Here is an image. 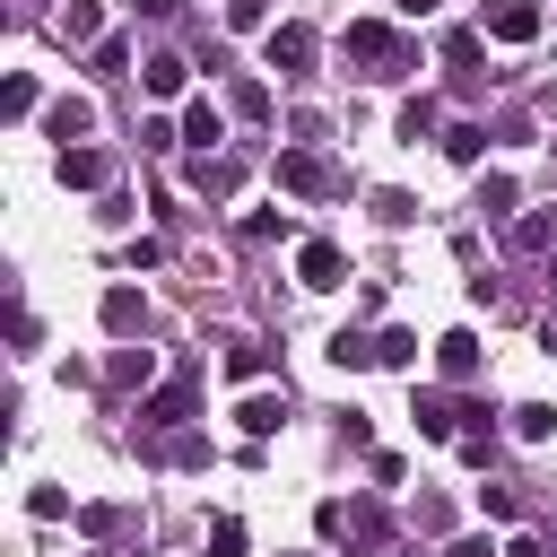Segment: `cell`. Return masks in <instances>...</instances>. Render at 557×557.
<instances>
[{"label": "cell", "mask_w": 557, "mask_h": 557, "mask_svg": "<svg viewBox=\"0 0 557 557\" xmlns=\"http://www.w3.org/2000/svg\"><path fill=\"white\" fill-rule=\"evenodd\" d=\"M348 61H366V78H400L418 61V44L400 26H383V17H348Z\"/></svg>", "instance_id": "cell-1"}, {"label": "cell", "mask_w": 557, "mask_h": 557, "mask_svg": "<svg viewBox=\"0 0 557 557\" xmlns=\"http://www.w3.org/2000/svg\"><path fill=\"white\" fill-rule=\"evenodd\" d=\"M313 52H322V44H313V26H270V44H261V61H270L278 78H305V70H313Z\"/></svg>", "instance_id": "cell-2"}, {"label": "cell", "mask_w": 557, "mask_h": 557, "mask_svg": "<svg viewBox=\"0 0 557 557\" xmlns=\"http://www.w3.org/2000/svg\"><path fill=\"white\" fill-rule=\"evenodd\" d=\"M278 191H296V200H322V191H331V157H313V148H287V157H278Z\"/></svg>", "instance_id": "cell-3"}, {"label": "cell", "mask_w": 557, "mask_h": 557, "mask_svg": "<svg viewBox=\"0 0 557 557\" xmlns=\"http://www.w3.org/2000/svg\"><path fill=\"white\" fill-rule=\"evenodd\" d=\"M296 278H305L313 296H322V287H348V252L313 235V244H296Z\"/></svg>", "instance_id": "cell-4"}, {"label": "cell", "mask_w": 557, "mask_h": 557, "mask_svg": "<svg viewBox=\"0 0 557 557\" xmlns=\"http://www.w3.org/2000/svg\"><path fill=\"white\" fill-rule=\"evenodd\" d=\"M479 26H487L496 44H531V35H540V9H531V0H487Z\"/></svg>", "instance_id": "cell-5"}, {"label": "cell", "mask_w": 557, "mask_h": 557, "mask_svg": "<svg viewBox=\"0 0 557 557\" xmlns=\"http://www.w3.org/2000/svg\"><path fill=\"white\" fill-rule=\"evenodd\" d=\"M96 313H104V331H113V339H139V331H148V296H139V287H104V305H96Z\"/></svg>", "instance_id": "cell-6"}, {"label": "cell", "mask_w": 557, "mask_h": 557, "mask_svg": "<svg viewBox=\"0 0 557 557\" xmlns=\"http://www.w3.org/2000/svg\"><path fill=\"white\" fill-rule=\"evenodd\" d=\"M183 174H191V191H200V200H226V191L244 183V157H191Z\"/></svg>", "instance_id": "cell-7"}, {"label": "cell", "mask_w": 557, "mask_h": 557, "mask_svg": "<svg viewBox=\"0 0 557 557\" xmlns=\"http://www.w3.org/2000/svg\"><path fill=\"white\" fill-rule=\"evenodd\" d=\"M191 400H200V392H191V374H183V383H165V392H148V400H139V426H183V418H191Z\"/></svg>", "instance_id": "cell-8"}, {"label": "cell", "mask_w": 557, "mask_h": 557, "mask_svg": "<svg viewBox=\"0 0 557 557\" xmlns=\"http://www.w3.org/2000/svg\"><path fill=\"white\" fill-rule=\"evenodd\" d=\"M409 418H418V435H426V444H461V409H453L444 392H418V409H409Z\"/></svg>", "instance_id": "cell-9"}, {"label": "cell", "mask_w": 557, "mask_h": 557, "mask_svg": "<svg viewBox=\"0 0 557 557\" xmlns=\"http://www.w3.org/2000/svg\"><path fill=\"white\" fill-rule=\"evenodd\" d=\"M435 366H444V383H470L479 374V331H444L435 339Z\"/></svg>", "instance_id": "cell-10"}, {"label": "cell", "mask_w": 557, "mask_h": 557, "mask_svg": "<svg viewBox=\"0 0 557 557\" xmlns=\"http://www.w3.org/2000/svg\"><path fill=\"white\" fill-rule=\"evenodd\" d=\"M183 139H191V148H200V157H209V148H218V139H226V113H218V104H209V96H191V104H183Z\"/></svg>", "instance_id": "cell-11"}, {"label": "cell", "mask_w": 557, "mask_h": 557, "mask_svg": "<svg viewBox=\"0 0 557 557\" xmlns=\"http://www.w3.org/2000/svg\"><path fill=\"white\" fill-rule=\"evenodd\" d=\"M104 174H113V157H104V148H61V183H70V191H96Z\"/></svg>", "instance_id": "cell-12"}, {"label": "cell", "mask_w": 557, "mask_h": 557, "mask_svg": "<svg viewBox=\"0 0 557 557\" xmlns=\"http://www.w3.org/2000/svg\"><path fill=\"white\" fill-rule=\"evenodd\" d=\"M278 418H287V400H278V392H244V409H235V426H244V435H278Z\"/></svg>", "instance_id": "cell-13"}, {"label": "cell", "mask_w": 557, "mask_h": 557, "mask_svg": "<svg viewBox=\"0 0 557 557\" xmlns=\"http://www.w3.org/2000/svg\"><path fill=\"white\" fill-rule=\"evenodd\" d=\"M87 131H96V104H87V96H61V104H52V139L70 148V139H87Z\"/></svg>", "instance_id": "cell-14"}, {"label": "cell", "mask_w": 557, "mask_h": 557, "mask_svg": "<svg viewBox=\"0 0 557 557\" xmlns=\"http://www.w3.org/2000/svg\"><path fill=\"white\" fill-rule=\"evenodd\" d=\"M148 374H157V357H148V348H113V366H104V383H113V392H139Z\"/></svg>", "instance_id": "cell-15"}, {"label": "cell", "mask_w": 557, "mask_h": 557, "mask_svg": "<svg viewBox=\"0 0 557 557\" xmlns=\"http://www.w3.org/2000/svg\"><path fill=\"white\" fill-rule=\"evenodd\" d=\"M61 35H70V44H104V17H96V0H70V9H61Z\"/></svg>", "instance_id": "cell-16"}, {"label": "cell", "mask_w": 557, "mask_h": 557, "mask_svg": "<svg viewBox=\"0 0 557 557\" xmlns=\"http://www.w3.org/2000/svg\"><path fill=\"white\" fill-rule=\"evenodd\" d=\"M139 87H148V96H183V61H174V52L139 61Z\"/></svg>", "instance_id": "cell-17"}, {"label": "cell", "mask_w": 557, "mask_h": 557, "mask_svg": "<svg viewBox=\"0 0 557 557\" xmlns=\"http://www.w3.org/2000/svg\"><path fill=\"white\" fill-rule=\"evenodd\" d=\"M513 435H522V444H548V435H557V409H548V400H522V409H513Z\"/></svg>", "instance_id": "cell-18"}, {"label": "cell", "mask_w": 557, "mask_h": 557, "mask_svg": "<svg viewBox=\"0 0 557 557\" xmlns=\"http://www.w3.org/2000/svg\"><path fill=\"white\" fill-rule=\"evenodd\" d=\"M513 252H557V209L522 218V226H513Z\"/></svg>", "instance_id": "cell-19"}, {"label": "cell", "mask_w": 557, "mask_h": 557, "mask_svg": "<svg viewBox=\"0 0 557 557\" xmlns=\"http://www.w3.org/2000/svg\"><path fill=\"white\" fill-rule=\"evenodd\" d=\"M400 139H409V148L435 139V96H409V104H400Z\"/></svg>", "instance_id": "cell-20"}, {"label": "cell", "mask_w": 557, "mask_h": 557, "mask_svg": "<svg viewBox=\"0 0 557 557\" xmlns=\"http://www.w3.org/2000/svg\"><path fill=\"white\" fill-rule=\"evenodd\" d=\"M479 148H487L479 122H453V131H444V157H453V165H479Z\"/></svg>", "instance_id": "cell-21"}, {"label": "cell", "mask_w": 557, "mask_h": 557, "mask_svg": "<svg viewBox=\"0 0 557 557\" xmlns=\"http://www.w3.org/2000/svg\"><path fill=\"white\" fill-rule=\"evenodd\" d=\"M374 366H418V331H383L374 339Z\"/></svg>", "instance_id": "cell-22"}, {"label": "cell", "mask_w": 557, "mask_h": 557, "mask_svg": "<svg viewBox=\"0 0 557 557\" xmlns=\"http://www.w3.org/2000/svg\"><path fill=\"white\" fill-rule=\"evenodd\" d=\"M226 104H235L244 122H261V113H270V87H261V78H235V96H226Z\"/></svg>", "instance_id": "cell-23"}, {"label": "cell", "mask_w": 557, "mask_h": 557, "mask_svg": "<svg viewBox=\"0 0 557 557\" xmlns=\"http://www.w3.org/2000/svg\"><path fill=\"white\" fill-rule=\"evenodd\" d=\"M331 366H348V374H357V366H374V339H357V331H339V339H331Z\"/></svg>", "instance_id": "cell-24"}, {"label": "cell", "mask_w": 557, "mask_h": 557, "mask_svg": "<svg viewBox=\"0 0 557 557\" xmlns=\"http://www.w3.org/2000/svg\"><path fill=\"white\" fill-rule=\"evenodd\" d=\"M226 374H235V383H261V374H270V348H226Z\"/></svg>", "instance_id": "cell-25"}, {"label": "cell", "mask_w": 557, "mask_h": 557, "mask_svg": "<svg viewBox=\"0 0 557 557\" xmlns=\"http://www.w3.org/2000/svg\"><path fill=\"white\" fill-rule=\"evenodd\" d=\"M209 557H244V522H235V513L209 522Z\"/></svg>", "instance_id": "cell-26"}, {"label": "cell", "mask_w": 557, "mask_h": 557, "mask_svg": "<svg viewBox=\"0 0 557 557\" xmlns=\"http://www.w3.org/2000/svg\"><path fill=\"white\" fill-rule=\"evenodd\" d=\"M444 61H453V70H479V35L453 26V35H444Z\"/></svg>", "instance_id": "cell-27"}, {"label": "cell", "mask_w": 557, "mask_h": 557, "mask_svg": "<svg viewBox=\"0 0 557 557\" xmlns=\"http://www.w3.org/2000/svg\"><path fill=\"white\" fill-rule=\"evenodd\" d=\"M0 113L26 122V113H35V78H9V87H0Z\"/></svg>", "instance_id": "cell-28"}, {"label": "cell", "mask_w": 557, "mask_h": 557, "mask_svg": "<svg viewBox=\"0 0 557 557\" xmlns=\"http://www.w3.org/2000/svg\"><path fill=\"white\" fill-rule=\"evenodd\" d=\"M374 218H383V226H409L418 200H409V191H374Z\"/></svg>", "instance_id": "cell-29"}, {"label": "cell", "mask_w": 557, "mask_h": 557, "mask_svg": "<svg viewBox=\"0 0 557 557\" xmlns=\"http://www.w3.org/2000/svg\"><path fill=\"white\" fill-rule=\"evenodd\" d=\"M479 513H487V522H522V505H513V487H479Z\"/></svg>", "instance_id": "cell-30"}, {"label": "cell", "mask_w": 557, "mask_h": 557, "mask_svg": "<svg viewBox=\"0 0 557 557\" xmlns=\"http://www.w3.org/2000/svg\"><path fill=\"white\" fill-rule=\"evenodd\" d=\"M226 26H235V35H252V26H270V0H226Z\"/></svg>", "instance_id": "cell-31"}, {"label": "cell", "mask_w": 557, "mask_h": 557, "mask_svg": "<svg viewBox=\"0 0 557 557\" xmlns=\"http://www.w3.org/2000/svg\"><path fill=\"white\" fill-rule=\"evenodd\" d=\"M96 70H104V78H122V70H131V44H122V35H104V44H96Z\"/></svg>", "instance_id": "cell-32"}, {"label": "cell", "mask_w": 557, "mask_h": 557, "mask_svg": "<svg viewBox=\"0 0 557 557\" xmlns=\"http://www.w3.org/2000/svg\"><path fill=\"white\" fill-rule=\"evenodd\" d=\"M479 209H487V218H513V183H505V174H487V191H479Z\"/></svg>", "instance_id": "cell-33"}, {"label": "cell", "mask_w": 557, "mask_h": 557, "mask_svg": "<svg viewBox=\"0 0 557 557\" xmlns=\"http://www.w3.org/2000/svg\"><path fill=\"white\" fill-rule=\"evenodd\" d=\"M26 513H35V522H61V513H70V496H61V487H35V496H26Z\"/></svg>", "instance_id": "cell-34"}, {"label": "cell", "mask_w": 557, "mask_h": 557, "mask_svg": "<svg viewBox=\"0 0 557 557\" xmlns=\"http://www.w3.org/2000/svg\"><path fill=\"white\" fill-rule=\"evenodd\" d=\"M165 461H183V470H200V461H209V444H200V435H174V444H165Z\"/></svg>", "instance_id": "cell-35"}, {"label": "cell", "mask_w": 557, "mask_h": 557, "mask_svg": "<svg viewBox=\"0 0 557 557\" xmlns=\"http://www.w3.org/2000/svg\"><path fill=\"white\" fill-rule=\"evenodd\" d=\"M113 522H122V505H78V531H96V540H104Z\"/></svg>", "instance_id": "cell-36"}, {"label": "cell", "mask_w": 557, "mask_h": 557, "mask_svg": "<svg viewBox=\"0 0 557 557\" xmlns=\"http://www.w3.org/2000/svg\"><path fill=\"white\" fill-rule=\"evenodd\" d=\"M505 557H548V548H540L531 531H513V540H505Z\"/></svg>", "instance_id": "cell-37"}, {"label": "cell", "mask_w": 557, "mask_h": 557, "mask_svg": "<svg viewBox=\"0 0 557 557\" xmlns=\"http://www.w3.org/2000/svg\"><path fill=\"white\" fill-rule=\"evenodd\" d=\"M444 557H505V548H487V540H453Z\"/></svg>", "instance_id": "cell-38"}, {"label": "cell", "mask_w": 557, "mask_h": 557, "mask_svg": "<svg viewBox=\"0 0 557 557\" xmlns=\"http://www.w3.org/2000/svg\"><path fill=\"white\" fill-rule=\"evenodd\" d=\"M400 17H435V0H400Z\"/></svg>", "instance_id": "cell-39"}, {"label": "cell", "mask_w": 557, "mask_h": 557, "mask_svg": "<svg viewBox=\"0 0 557 557\" xmlns=\"http://www.w3.org/2000/svg\"><path fill=\"white\" fill-rule=\"evenodd\" d=\"M548 357H557V313H548Z\"/></svg>", "instance_id": "cell-40"}, {"label": "cell", "mask_w": 557, "mask_h": 557, "mask_svg": "<svg viewBox=\"0 0 557 557\" xmlns=\"http://www.w3.org/2000/svg\"><path fill=\"white\" fill-rule=\"evenodd\" d=\"M548 278H557V252H548Z\"/></svg>", "instance_id": "cell-41"}]
</instances>
